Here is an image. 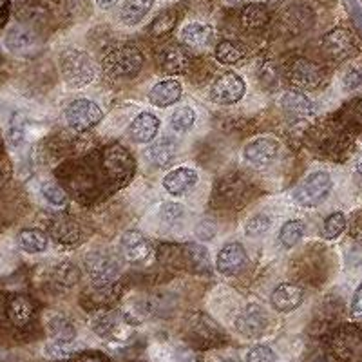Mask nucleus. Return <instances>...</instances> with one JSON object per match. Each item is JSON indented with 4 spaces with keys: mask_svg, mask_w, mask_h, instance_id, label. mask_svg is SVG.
I'll list each match as a JSON object with an SVG mask.
<instances>
[{
    "mask_svg": "<svg viewBox=\"0 0 362 362\" xmlns=\"http://www.w3.org/2000/svg\"><path fill=\"white\" fill-rule=\"evenodd\" d=\"M67 362H111L107 357L100 351H80Z\"/></svg>",
    "mask_w": 362,
    "mask_h": 362,
    "instance_id": "nucleus-46",
    "label": "nucleus"
},
{
    "mask_svg": "<svg viewBox=\"0 0 362 362\" xmlns=\"http://www.w3.org/2000/svg\"><path fill=\"white\" fill-rule=\"evenodd\" d=\"M235 329L247 339H257L267 332L268 317L259 305H248L238 313L234 321Z\"/></svg>",
    "mask_w": 362,
    "mask_h": 362,
    "instance_id": "nucleus-12",
    "label": "nucleus"
},
{
    "mask_svg": "<svg viewBox=\"0 0 362 362\" xmlns=\"http://www.w3.org/2000/svg\"><path fill=\"white\" fill-rule=\"evenodd\" d=\"M305 299V290L293 283L279 284L270 296L272 308L279 313H288L299 308Z\"/></svg>",
    "mask_w": 362,
    "mask_h": 362,
    "instance_id": "nucleus-18",
    "label": "nucleus"
},
{
    "mask_svg": "<svg viewBox=\"0 0 362 362\" xmlns=\"http://www.w3.org/2000/svg\"><path fill=\"white\" fill-rule=\"evenodd\" d=\"M51 238L60 245H76L80 241V226L69 219H58L49 226Z\"/></svg>",
    "mask_w": 362,
    "mask_h": 362,
    "instance_id": "nucleus-30",
    "label": "nucleus"
},
{
    "mask_svg": "<svg viewBox=\"0 0 362 362\" xmlns=\"http://www.w3.org/2000/svg\"><path fill=\"white\" fill-rule=\"evenodd\" d=\"M6 308H8V299L0 293V322L4 321V319H8V315H6Z\"/></svg>",
    "mask_w": 362,
    "mask_h": 362,
    "instance_id": "nucleus-48",
    "label": "nucleus"
},
{
    "mask_svg": "<svg viewBox=\"0 0 362 362\" xmlns=\"http://www.w3.org/2000/svg\"><path fill=\"white\" fill-rule=\"evenodd\" d=\"M40 192L42 196H44V199L49 205L53 206H64L67 203V194L66 190L62 189L60 185H57V183H53V181H44L40 187Z\"/></svg>",
    "mask_w": 362,
    "mask_h": 362,
    "instance_id": "nucleus-39",
    "label": "nucleus"
},
{
    "mask_svg": "<svg viewBox=\"0 0 362 362\" xmlns=\"http://www.w3.org/2000/svg\"><path fill=\"white\" fill-rule=\"evenodd\" d=\"M180 38L189 49L202 51L209 47L214 40V29L209 24H203V22H190L181 29Z\"/></svg>",
    "mask_w": 362,
    "mask_h": 362,
    "instance_id": "nucleus-23",
    "label": "nucleus"
},
{
    "mask_svg": "<svg viewBox=\"0 0 362 362\" xmlns=\"http://www.w3.org/2000/svg\"><path fill=\"white\" fill-rule=\"evenodd\" d=\"M9 140L13 145H18L24 140V124H11L9 127Z\"/></svg>",
    "mask_w": 362,
    "mask_h": 362,
    "instance_id": "nucleus-47",
    "label": "nucleus"
},
{
    "mask_svg": "<svg viewBox=\"0 0 362 362\" xmlns=\"http://www.w3.org/2000/svg\"><path fill=\"white\" fill-rule=\"evenodd\" d=\"M60 71L67 86L73 89H82L96 78L93 58L78 49H69L60 57Z\"/></svg>",
    "mask_w": 362,
    "mask_h": 362,
    "instance_id": "nucleus-1",
    "label": "nucleus"
},
{
    "mask_svg": "<svg viewBox=\"0 0 362 362\" xmlns=\"http://www.w3.org/2000/svg\"><path fill=\"white\" fill-rule=\"evenodd\" d=\"M357 111H358V115H362V98L358 100V103H357Z\"/></svg>",
    "mask_w": 362,
    "mask_h": 362,
    "instance_id": "nucleus-51",
    "label": "nucleus"
},
{
    "mask_svg": "<svg viewBox=\"0 0 362 362\" xmlns=\"http://www.w3.org/2000/svg\"><path fill=\"white\" fill-rule=\"evenodd\" d=\"M119 0H96V4H98L100 9H111L118 4Z\"/></svg>",
    "mask_w": 362,
    "mask_h": 362,
    "instance_id": "nucleus-49",
    "label": "nucleus"
},
{
    "mask_svg": "<svg viewBox=\"0 0 362 362\" xmlns=\"http://www.w3.org/2000/svg\"><path fill=\"white\" fill-rule=\"evenodd\" d=\"M17 245L25 254H42L47 250L49 238L38 228H22L17 235Z\"/></svg>",
    "mask_w": 362,
    "mask_h": 362,
    "instance_id": "nucleus-28",
    "label": "nucleus"
},
{
    "mask_svg": "<svg viewBox=\"0 0 362 362\" xmlns=\"http://www.w3.org/2000/svg\"><path fill=\"white\" fill-rule=\"evenodd\" d=\"M245 263H247V250L241 243L232 241L218 252L216 268L223 276H235L238 272L243 270Z\"/></svg>",
    "mask_w": 362,
    "mask_h": 362,
    "instance_id": "nucleus-16",
    "label": "nucleus"
},
{
    "mask_svg": "<svg viewBox=\"0 0 362 362\" xmlns=\"http://www.w3.org/2000/svg\"><path fill=\"white\" fill-rule=\"evenodd\" d=\"M119 247L129 263H144L153 254V245L141 232L129 230L122 235Z\"/></svg>",
    "mask_w": 362,
    "mask_h": 362,
    "instance_id": "nucleus-17",
    "label": "nucleus"
},
{
    "mask_svg": "<svg viewBox=\"0 0 362 362\" xmlns=\"http://www.w3.org/2000/svg\"><path fill=\"white\" fill-rule=\"evenodd\" d=\"M158 66L161 71L169 74H181L185 73L190 66V57L187 49L181 45L170 44L160 51L158 54Z\"/></svg>",
    "mask_w": 362,
    "mask_h": 362,
    "instance_id": "nucleus-20",
    "label": "nucleus"
},
{
    "mask_svg": "<svg viewBox=\"0 0 362 362\" xmlns=\"http://www.w3.org/2000/svg\"><path fill=\"white\" fill-rule=\"evenodd\" d=\"M83 351L76 341H49L44 348V355L51 361H69Z\"/></svg>",
    "mask_w": 362,
    "mask_h": 362,
    "instance_id": "nucleus-31",
    "label": "nucleus"
},
{
    "mask_svg": "<svg viewBox=\"0 0 362 362\" xmlns=\"http://www.w3.org/2000/svg\"><path fill=\"white\" fill-rule=\"evenodd\" d=\"M272 226V219L268 218L267 214H255L252 216L250 219L245 225V234L252 239L263 238L268 230H270Z\"/></svg>",
    "mask_w": 362,
    "mask_h": 362,
    "instance_id": "nucleus-40",
    "label": "nucleus"
},
{
    "mask_svg": "<svg viewBox=\"0 0 362 362\" xmlns=\"http://www.w3.org/2000/svg\"><path fill=\"white\" fill-rule=\"evenodd\" d=\"M216 60L221 64H238L247 57L243 44L235 40H221L216 45Z\"/></svg>",
    "mask_w": 362,
    "mask_h": 362,
    "instance_id": "nucleus-32",
    "label": "nucleus"
},
{
    "mask_svg": "<svg viewBox=\"0 0 362 362\" xmlns=\"http://www.w3.org/2000/svg\"><path fill=\"white\" fill-rule=\"evenodd\" d=\"M86 268L95 288H111L122 272L119 261L109 252H93L87 255Z\"/></svg>",
    "mask_w": 362,
    "mask_h": 362,
    "instance_id": "nucleus-4",
    "label": "nucleus"
},
{
    "mask_svg": "<svg viewBox=\"0 0 362 362\" xmlns=\"http://www.w3.org/2000/svg\"><path fill=\"white\" fill-rule=\"evenodd\" d=\"M230 4H252V2H263V0H226Z\"/></svg>",
    "mask_w": 362,
    "mask_h": 362,
    "instance_id": "nucleus-50",
    "label": "nucleus"
},
{
    "mask_svg": "<svg viewBox=\"0 0 362 362\" xmlns=\"http://www.w3.org/2000/svg\"><path fill=\"white\" fill-rule=\"evenodd\" d=\"M141 66H144V54L134 45L115 47L102 60L103 69L118 78H131L140 73Z\"/></svg>",
    "mask_w": 362,
    "mask_h": 362,
    "instance_id": "nucleus-2",
    "label": "nucleus"
},
{
    "mask_svg": "<svg viewBox=\"0 0 362 362\" xmlns=\"http://www.w3.org/2000/svg\"><path fill=\"white\" fill-rule=\"evenodd\" d=\"M160 125L161 124L156 115L144 111L129 124L127 134L136 144H151V141L156 140L158 132H160Z\"/></svg>",
    "mask_w": 362,
    "mask_h": 362,
    "instance_id": "nucleus-19",
    "label": "nucleus"
},
{
    "mask_svg": "<svg viewBox=\"0 0 362 362\" xmlns=\"http://www.w3.org/2000/svg\"><path fill=\"white\" fill-rule=\"evenodd\" d=\"M177 22V13L174 9H167V11L160 13L156 18L151 24V33L154 37H165V35H169L174 28H176Z\"/></svg>",
    "mask_w": 362,
    "mask_h": 362,
    "instance_id": "nucleus-37",
    "label": "nucleus"
},
{
    "mask_svg": "<svg viewBox=\"0 0 362 362\" xmlns=\"http://www.w3.org/2000/svg\"><path fill=\"white\" fill-rule=\"evenodd\" d=\"M281 145L272 136H261L245 145L243 156L254 167H267L279 158Z\"/></svg>",
    "mask_w": 362,
    "mask_h": 362,
    "instance_id": "nucleus-11",
    "label": "nucleus"
},
{
    "mask_svg": "<svg viewBox=\"0 0 362 362\" xmlns=\"http://www.w3.org/2000/svg\"><path fill=\"white\" fill-rule=\"evenodd\" d=\"M183 218H185V209H183V205L174 202L161 203L160 206L161 223H165V225H169V226H176V225H181Z\"/></svg>",
    "mask_w": 362,
    "mask_h": 362,
    "instance_id": "nucleus-38",
    "label": "nucleus"
},
{
    "mask_svg": "<svg viewBox=\"0 0 362 362\" xmlns=\"http://www.w3.org/2000/svg\"><path fill=\"white\" fill-rule=\"evenodd\" d=\"M344 228H346L344 214L339 212V210H335V212H332V214L325 219V223H322L321 235L325 241H334V239H337L339 235L344 232Z\"/></svg>",
    "mask_w": 362,
    "mask_h": 362,
    "instance_id": "nucleus-36",
    "label": "nucleus"
},
{
    "mask_svg": "<svg viewBox=\"0 0 362 362\" xmlns=\"http://www.w3.org/2000/svg\"><path fill=\"white\" fill-rule=\"evenodd\" d=\"M153 6L154 0H125L122 8H119V22L124 25H129V28L138 25L147 17Z\"/></svg>",
    "mask_w": 362,
    "mask_h": 362,
    "instance_id": "nucleus-27",
    "label": "nucleus"
},
{
    "mask_svg": "<svg viewBox=\"0 0 362 362\" xmlns=\"http://www.w3.org/2000/svg\"><path fill=\"white\" fill-rule=\"evenodd\" d=\"M306 226L300 219H290V221L284 223L279 230V243L284 248H293L299 243L303 235H305Z\"/></svg>",
    "mask_w": 362,
    "mask_h": 362,
    "instance_id": "nucleus-34",
    "label": "nucleus"
},
{
    "mask_svg": "<svg viewBox=\"0 0 362 362\" xmlns=\"http://www.w3.org/2000/svg\"><path fill=\"white\" fill-rule=\"evenodd\" d=\"M147 160L158 167V169H167L169 165H173V161L177 156V144L174 138L170 136H163L160 140L151 141L147 153H145Z\"/></svg>",
    "mask_w": 362,
    "mask_h": 362,
    "instance_id": "nucleus-21",
    "label": "nucleus"
},
{
    "mask_svg": "<svg viewBox=\"0 0 362 362\" xmlns=\"http://www.w3.org/2000/svg\"><path fill=\"white\" fill-rule=\"evenodd\" d=\"M181 95H183V87H181V83L176 78L161 80V82H158L153 89L148 90V102L161 109L170 107V105L177 103Z\"/></svg>",
    "mask_w": 362,
    "mask_h": 362,
    "instance_id": "nucleus-24",
    "label": "nucleus"
},
{
    "mask_svg": "<svg viewBox=\"0 0 362 362\" xmlns=\"http://www.w3.org/2000/svg\"><path fill=\"white\" fill-rule=\"evenodd\" d=\"M322 49L334 60H346L355 53V37L350 29L335 28L322 37Z\"/></svg>",
    "mask_w": 362,
    "mask_h": 362,
    "instance_id": "nucleus-13",
    "label": "nucleus"
},
{
    "mask_svg": "<svg viewBox=\"0 0 362 362\" xmlns=\"http://www.w3.org/2000/svg\"><path fill=\"white\" fill-rule=\"evenodd\" d=\"M80 277L78 268L71 263H62L54 268V279H57L58 284L62 286H73Z\"/></svg>",
    "mask_w": 362,
    "mask_h": 362,
    "instance_id": "nucleus-41",
    "label": "nucleus"
},
{
    "mask_svg": "<svg viewBox=\"0 0 362 362\" xmlns=\"http://www.w3.org/2000/svg\"><path fill=\"white\" fill-rule=\"evenodd\" d=\"M8 321L15 328H25L31 325L35 319V305L28 296H11L8 299V308H6Z\"/></svg>",
    "mask_w": 362,
    "mask_h": 362,
    "instance_id": "nucleus-22",
    "label": "nucleus"
},
{
    "mask_svg": "<svg viewBox=\"0 0 362 362\" xmlns=\"http://www.w3.org/2000/svg\"><path fill=\"white\" fill-rule=\"evenodd\" d=\"M45 329H47L51 341H74L76 339V329L62 313H51L45 319Z\"/></svg>",
    "mask_w": 362,
    "mask_h": 362,
    "instance_id": "nucleus-29",
    "label": "nucleus"
},
{
    "mask_svg": "<svg viewBox=\"0 0 362 362\" xmlns=\"http://www.w3.org/2000/svg\"><path fill=\"white\" fill-rule=\"evenodd\" d=\"M281 107L284 109V112H288L290 116H296V118H308L315 112L313 100L306 95L305 90L299 89L284 93V96L281 98Z\"/></svg>",
    "mask_w": 362,
    "mask_h": 362,
    "instance_id": "nucleus-25",
    "label": "nucleus"
},
{
    "mask_svg": "<svg viewBox=\"0 0 362 362\" xmlns=\"http://www.w3.org/2000/svg\"><path fill=\"white\" fill-rule=\"evenodd\" d=\"M198 173L192 167H177V169L169 170L163 176V189L170 194V196H185L190 190L196 189L198 185Z\"/></svg>",
    "mask_w": 362,
    "mask_h": 362,
    "instance_id": "nucleus-14",
    "label": "nucleus"
},
{
    "mask_svg": "<svg viewBox=\"0 0 362 362\" xmlns=\"http://www.w3.org/2000/svg\"><path fill=\"white\" fill-rule=\"evenodd\" d=\"M350 313L354 319L362 321V281H361V284L357 286V290L354 292V297H351Z\"/></svg>",
    "mask_w": 362,
    "mask_h": 362,
    "instance_id": "nucleus-45",
    "label": "nucleus"
},
{
    "mask_svg": "<svg viewBox=\"0 0 362 362\" xmlns=\"http://www.w3.org/2000/svg\"><path fill=\"white\" fill-rule=\"evenodd\" d=\"M103 169L109 180L118 185H125L134 176L136 160L124 145H112L103 153Z\"/></svg>",
    "mask_w": 362,
    "mask_h": 362,
    "instance_id": "nucleus-6",
    "label": "nucleus"
},
{
    "mask_svg": "<svg viewBox=\"0 0 362 362\" xmlns=\"http://www.w3.org/2000/svg\"><path fill=\"white\" fill-rule=\"evenodd\" d=\"M245 362H277V355L270 346L259 344L248 350Z\"/></svg>",
    "mask_w": 362,
    "mask_h": 362,
    "instance_id": "nucleus-42",
    "label": "nucleus"
},
{
    "mask_svg": "<svg viewBox=\"0 0 362 362\" xmlns=\"http://www.w3.org/2000/svg\"><path fill=\"white\" fill-rule=\"evenodd\" d=\"M288 80L296 89L313 90L321 86L325 80V71L312 60L297 58L296 62L288 67Z\"/></svg>",
    "mask_w": 362,
    "mask_h": 362,
    "instance_id": "nucleus-9",
    "label": "nucleus"
},
{
    "mask_svg": "<svg viewBox=\"0 0 362 362\" xmlns=\"http://www.w3.org/2000/svg\"><path fill=\"white\" fill-rule=\"evenodd\" d=\"M176 264L189 272H206L210 268L209 250L199 243H185L176 248Z\"/></svg>",
    "mask_w": 362,
    "mask_h": 362,
    "instance_id": "nucleus-15",
    "label": "nucleus"
},
{
    "mask_svg": "<svg viewBox=\"0 0 362 362\" xmlns=\"http://www.w3.org/2000/svg\"><path fill=\"white\" fill-rule=\"evenodd\" d=\"M329 354L335 362H361L362 361V332L354 326L335 332L329 342Z\"/></svg>",
    "mask_w": 362,
    "mask_h": 362,
    "instance_id": "nucleus-5",
    "label": "nucleus"
},
{
    "mask_svg": "<svg viewBox=\"0 0 362 362\" xmlns=\"http://www.w3.org/2000/svg\"><path fill=\"white\" fill-rule=\"evenodd\" d=\"M189 334L194 341H198L202 346H212L218 344L223 332L210 317L198 315L196 319H192V326L189 328Z\"/></svg>",
    "mask_w": 362,
    "mask_h": 362,
    "instance_id": "nucleus-26",
    "label": "nucleus"
},
{
    "mask_svg": "<svg viewBox=\"0 0 362 362\" xmlns=\"http://www.w3.org/2000/svg\"><path fill=\"white\" fill-rule=\"evenodd\" d=\"M334 189V180L326 170H315L308 174L305 180L300 181L299 185L293 190V199L300 206H317L326 202Z\"/></svg>",
    "mask_w": 362,
    "mask_h": 362,
    "instance_id": "nucleus-3",
    "label": "nucleus"
},
{
    "mask_svg": "<svg viewBox=\"0 0 362 362\" xmlns=\"http://www.w3.org/2000/svg\"><path fill=\"white\" fill-rule=\"evenodd\" d=\"M268 9L261 2H252V4L245 6L243 13H241V22L245 28L248 29H261L268 24Z\"/></svg>",
    "mask_w": 362,
    "mask_h": 362,
    "instance_id": "nucleus-33",
    "label": "nucleus"
},
{
    "mask_svg": "<svg viewBox=\"0 0 362 362\" xmlns=\"http://www.w3.org/2000/svg\"><path fill=\"white\" fill-rule=\"evenodd\" d=\"M342 87L348 93H355V90L362 89V69H350L342 78Z\"/></svg>",
    "mask_w": 362,
    "mask_h": 362,
    "instance_id": "nucleus-43",
    "label": "nucleus"
},
{
    "mask_svg": "<svg viewBox=\"0 0 362 362\" xmlns=\"http://www.w3.org/2000/svg\"><path fill=\"white\" fill-rule=\"evenodd\" d=\"M194 124H196V111L189 105H181L170 115V127L180 134L192 131Z\"/></svg>",
    "mask_w": 362,
    "mask_h": 362,
    "instance_id": "nucleus-35",
    "label": "nucleus"
},
{
    "mask_svg": "<svg viewBox=\"0 0 362 362\" xmlns=\"http://www.w3.org/2000/svg\"><path fill=\"white\" fill-rule=\"evenodd\" d=\"M357 173H358V174H361V177H362V161H361V163H358V165H357Z\"/></svg>",
    "mask_w": 362,
    "mask_h": 362,
    "instance_id": "nucleus-52",
    "label": "nucleus"
},
{
    "mask_svg": "<svg viewBox=\"0 0 362 362\" xmlns=\"http://www.w3.org/2000/svg\"><path fill=\"white\" fill-rule=\"evenodd\" d=\"M245 90H247L245 80L234 71H226L219 74L210 87V98L219 105H234L243 98Z\"/></svg>",
    "mask_w": 362,
    "mask_h": 362,
    "instance_id": "nucleus-8",
    "label": "nucleus"
},
{
    "mask_svg": "<svg viewBox=\"0 0 362 362\" xmlns=\"http://www.w3.org/2000/svg\"><path fill=\"white\" fill-rule=\"evenodd\" d=\"M194 232H196V238L199 241H210L216 235V232H218V226H216V223L212 219H202L196 225V230Z\"/></svg>",
    "mask_w": 362,
    "mask_h": 362,
    "instance_id": "nucleus-44",
    "label": "nucleus"
},
{
    "mask_svg": "<svg viewBox=\"0 0 362 362\" xmlns=\"http://www.w3.org/2000/svg\"><path fill=\"white\" fill-rule=\"evenodd\" d=\"M6 49L13 54H33L40 47V37L33 28L15 24L8 29L4 37Z\"/></svg>",
    "mask_w": 362,
    "mask_h": 362,
    "instance_id": "nucleus-10",
    "label": "nucleus"
},
{
    "mask_svg": "<svg viewBox=\"0 0 362 362\" xmlns=\"http://www.w3.org/2000/svg\"><path fill=\"white\" fill-rule=\"evenodd\" d=\"M66 122L73 131L83 132L96 127L102 122L103 112L98 103L90 102L87 98H76L66 107Z\"/></svg>",
    "mask_w": 362,
    "mask_h": 362,
    "instance_id": "nucleus-7",
    "label": "nucleus"
}]
</instances>
